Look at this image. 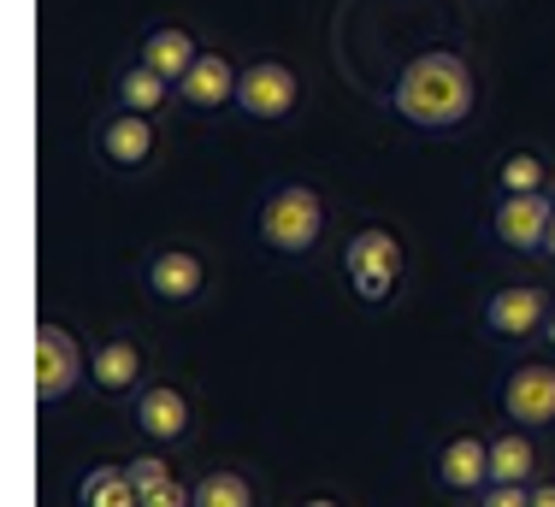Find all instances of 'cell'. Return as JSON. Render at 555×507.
I'll use <instances>...</instances> for the list:
<instances>
[{
  "label": "cell",
  "instance_id": "obj_1",
  "mask_svg": "<svg viewBox=\"0 0 555 507\" xmlns=\"http://www.w3.org/2000/svg\"><path fill=\"white\" fill-rule=\"evenodd\" d=\"M390 113L402 118L414 136H431V142H455L473 130L479 118V65L467 60L461 48H420L396 65L390 77Z\"/></svg>",
  "mask_w": 555,
  "mask_h": 507
},
{
  "label": "cell",
  "instance_id": "obj_2",
  "mask_svg": "<svg viewBox=\"0 0 555 507\" xmlns=\"http://www.w3.org/2000/svg\"><path fill=\"white\" fill-rule=\"evenodd\" d=\"M332 236V202L320 183H278L255 207V243L272 260H313Z\"/></svg>",
  "mask_w": 555,
  "mask_h": 507
},
{
  "label": "cell",
  "instance_id": "obj_3",
  "mask_svg": "<svg viewBox=\"0 0 555 507\" xmlns=\"http://www.w3.org/2000/svg\"><path fill=\"white\" fill-rule=\"evenodd\" d=\"M343 265V284H349V296L361 307H396V296L408 289V243L402 231H390V224H354L349 243L337 253Z\"/></svg>",
  "mask_w": 555,
  "mask_h": 507
},
{
  "label": "cell",
  "instance_id": "obj_4",
  "mask_svg": "<svg viewBox=\"0 0 555 507\" xmlns=\"http://www.w3.org/2000/svg\"><path fill=\"white\" fill-rule=\"evenodd\" d=\"M137 277V296L160 313H190L214 296V253L207 248H190V243H154L137 253L130 265Z\"/></svg>",
  "mask_w": 555,
  "mask_h": 507
},
{
  "label": "cell",
  "instance_id": "obj_5",
  "mask_svg": "<svg viewBox=\"0 0 555 507\" xmlns=\"http://www.w3.org/2000/svg\"><path fill=\"white\" fill-rule=\"evenodd\" d=\"M83 148L101 171H113V178H149V171L160 166V154H166V125L149 118V113H130V106L107 101L95 118H89Z\"/></svg>",
  "mask_w": 555,
  "mask_h": 507
},
{
  "label": "cell",
  "instance_id": "obj_6",
  "mask_svg": "<svg viewBox=\"0 0 555 507\" xmlns=\"http://www.w3.org/2000/svg\"><path fill=\"white\" fill-rule=\"evenodd\" d=\"M550 313H555V289L550 284L508 277V284H491L479 296L473 325H479V337L496 342V349H538V330H544Z\"/></svg>",
  "mask_w": 555,
  "mask_h": 507
},
{
  "label": "cell",
  "instance_id": "obj_7",
  "mask_svg": "<svg viewBox=\"0 0 555 507\" xmlns=\"http://www.w3.org/2000/svg\"><path fill=\"white\" fill-rule=\"evenodd\" d=\"M125 425L142 448H190L195 443V425H202V407L195 395L183 390L178 378H149L137 395L125 402Z\"/></svg>",
  "mask_w": 555,
  "mask_h": 507
},
{
  "label": "cell",
  "instance_id": "obj_8",
  "mask_svg": "<svg viewBox=\"0 0 555 507\" xmlns=\"http://www.w3.org/2000/svg\"><path fill=\"white\" fill-rule=\"evenodd\" d=\"M301 101H308V83H301V72L289 60H278V53H255V60L243 65L236 113H243L248 125L278 130V125H289V118L301 113Z\"/></svg>",
  "mask_w": 555,
  "mask_h": 507
},
{
  "label": "cell",
  "instance_id": "obj_9",
  "mask_svg": "<svg viewBox=\"0 0 555 507\" xmlns=\"http://www.w3.org/2000/svg\"><path fill=\"white\" fill-rule=\"evenodd\" d=\"M30 366H36V402L60 407L89 384V349L77 342L72 325L60 318H36V342H30Z\"/></svg>",
  "mask_w": 555,
  "mask_h": 507
},
{
  "label": "cell",
  "instance_id": "obj_10",
  "mask_svg": "<svg viewBox=\"0 0 555 507\" xmlns=\"http://www.w3.org/2000/svg\"><path fill=\"white\" fill-rule=\"evenodd\" d=\"M496 413L508 425H526V431H555V354L532 349L526 360H514L496 384Z\"/></svg>",
  "mask_w": 555,
  "mask_h": 507
},
{
  "label": "cell",
  "instance_id": "obj_11",
  "mask_svg": "<svg viewBox=\"0 0 555 507\" xmlns=\"http://www.w3.org/2000/svg\"><path fill=\"white\" fill-rule=\"evenodd\" d=\"M550 219H555V190L550 195H491L485 207V236L514 253V260H538L544 253V236H550Z\"/></svg>",
  "mask_w": 555,
  "mask_h": 507
},
{
  "label": "cell",
  "instance_id": "obj_12",
  "mask_svg": "<svg viewBox=\"0 0 555 507\" xmlns=\"http://www.w3.org/2000/svg\"><path fill=\"white\" fill-rule=\"evenodd\" d=\"M431 490L449 502H479L485 484H491V437L485 431H449L438 448H431Z\"/></svg>",
  "mask_w": 555,
  "mask_h": 507
},
{
  "label": "cell",
  "instance_id": "obj_13",
  "mask_svg": "<svg viewBox=\"0 0 555 507\" xmlns=\"http://www.w3.org/2000/svg\"><path fill=\"white\" fill-rule=\"evenodd\" d=\"M149 378H154L149 342H142L137 330H107V337L89 349V390H95L101 402H130Z\"/></svg>",
  "mask_w": 555,
  "mask_h": 507
},
{
  "label": "cell",
  "instance_id": "obj_14",
  "mask_svg": "<svg viewBox=\"0 0 555 507\" xmlns=\"http://www.w3.org/2000/svg\"><path fill=\"white\" fill-rule=\"evenodd\" d=\"M236 89H243V65L224 48H202V60H195L190 77L178 83V106L195 118H219L236 106Z\"/></svg>",
  "mask_w": 555,
  "mask_h": 507
},
{
  "label": "cell",
  "instance_id": "obj_15",
  "mask_svg": "<svg viewBox=\"0 0 555 507\" xmlns=\"http://www.w3.org/2000/svg\"><path fill=\"white\" fill-rule=\"evenodd\" d=\"M485 437H491V484H532V478H544V443H538V431L502 419Z\"/></svg>",
  "mask_w": 555,
  "mask_h": 507
},
{
  "label": "cell",
  "instance_id": "obj_16",
  "mask_svg": "<svg viewBox=\"0 0 555 507\" xmlns=\"http://www.w3.org/2000/svg\"><path fill=\"white\" fill-rule=\"evenodd\" d=\"M107 101H113V106H130V113L166 118L171 106H178V89H171L166 77L154 72V65H142L137 53H130V60L113 72V83H107Z\"/></svg>",
  "mask_w": 555,
  "mask_h": 507
},
{
  "label": "cell",
  "instance_id": "obj_17",
  "mask_svg": "<svg viewBox=\"0 0 555 507\" xmlns=\"http://www.w3.org/2000/svg\"><path fill=\"white\" fill-rule=\"evenodd\" d=\"M137 60L154 65V72L178 89L183 77H190V65L202 60V42H195L190 24H149V30H142V42H137Z\"/></svg>",
  "mask_w": 555,
  "mask_h": 507
},
{
  "label": "cell",
  "instance_id": "obj_18",
  "mask_svg": "<svg viewBox=\"0 0 555 507\" xmlns=\"http://www.w3.org/2000/svg\"><path fill=\"white\" fill-rule=\"evenodd\" d=\"M555 190V159L544 148H508L491 166V195H550Z\"/></svg>",
  "mask_w": 555,
  "mask_h": 507
},
{
  "label": "cell",
  "instance_id": "obj_19",
  "mask_svg": "<svg viewBox=\"0 0 555 507\" xmlns=\"http://www.w3.org/2000/svg\"><path fill=\"white\" fill-rule=\"evenodd\" d=\"M72 507H142V490L130 484V466L125 460H101L77 478Z\"/></svg>",
  "mask_w": 555,
  "mask_h": 507
},
{
  "label": "cell",
  "instance_id": "obj_20",
  "mask_svg": "<svg viewBox=\"0 0 555 507\" xmlns=\"http://www.w3.org/2000/svg\"><path fill=\"white\" fill-rule=\"evenodd\" d=\"M195 507H267L260 502V478L243 466H207L195 472Z\"/></svg>",
  "mask_w": 555,
  "mask_h": 507
},
{
  "label": "cell",
  "instance_id": "obj_21",
  "mask_svg": "<svg viewBox=\"0 0 555 507\" xmlns=\"http://www.w3.org/2000/svg\"><path fill=\"white\" fill-rule=\"evenodd\" d=\"M125 466H130V484L142 490V502H149L154 490H166L171 478H178V472H171V455H166V448H142V455H130Z\"/></svg>",
  "mask_w": 555,
  "mask_h": 507
},
{
  "label": "cell",
  "instance_id": "obj_22",
  "mask_svg": "<svg viewBox=\"0 0 555 507\" xmlns=\"http://www.w3.org/2000/svg\"><path fill=\"white\" fill-rule=\"evenodd\" d=\"M473 507H532V484H485Z\"/></svg>",
  "mask_w": 555,
  "mask_h": 507
},
{
  "label": "cell",
  "instance_id": "obj_23",
  "mask_svg": "<svg viewBox=\"0 0 555 507\" xmlns=\"http://www.w3.org/2000/svg\"><path fill=\"white\" fill-rule=\"evenodd\" d=\"M532 507H555V478H532Z\"/></svg>",
  "mask_w": 555,
  "mask_h": 507
},
{
  "label": "cell",
  "instance_id": "obj_24",
  "mask_svg": "<svg viewBox=\"0 0 555 507\" xmlns=\"http://www.w3.org/2000/svg\"><path fill=\"white\" fill-rule=\"evenodd\" d=\"M296 507H349L343 496H332V490H313V496H301Z\"/></svg>",
  "mask_w": 555,
  "mask_h": 507
},
{
  "label": "cell",
  "instance_id": "obj_25",
  "mask_svg": "<svg viewBox=\"0 0 555 507\" xmlns=\"http://www.w3.org/2000/svg\"><path fill=\"white\" fill-rule=\"evenodd\" d=\"M538 349H544V354H555V313L544 318V330H538Z\"/></svg>",
  "mask_w": 555,
  "mask_h": 507
},
{
  "label": "cell",
  "instance_id": "obj_26",
  "mask_svg": "<svg viewBox=\"0 0 555 507\" xmlns=\"http://www.w3.org/2000/svg\"><path fill=\"white\" fill-rule=\"evenodd\" d=\"M544 265H555V219H550V236H544V253H538Z\"/></svg>",
  "mask_w": 555,
  "mask_h": 507
}]
</instances>
